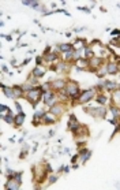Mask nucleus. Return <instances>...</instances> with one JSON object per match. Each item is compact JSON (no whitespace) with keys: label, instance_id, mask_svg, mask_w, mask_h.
Returning a JSON list of instances; mask_svg holds the SVG:
<instances>
[{"label":"nucleus","instance_id":"1","mask_svg":"<svg viewBox=\"0 0 120 190\" xmlns=\"http://www.w3.org/2000/svg\"><path fill=\"white\" fill-rule=\"evenodd\" d=\"M42 90H41V85H38L37 88H34L33 90L30 92H26V94H25V99L27 100V101L30 103V104L33 105V107H35V105L38 104V101H40L41 99H42Z\"/></svg>","mask_w":120,"mask_h":190},{"label":"nucleus","instance_id":"2","mask_svg":"<svg viewBox=\"0 0 120 190\" xmlns=\"http://www.w3.org/2000/svg\"><path fill=\"white\" fill-rule=\"evenodd\" d=\"M65 89H67L68 94H70V100H78L79 96H81L82 92L79 90L78 82L72 80H67V85H65Z\"/></svg>","mask_w":120,"mask_h":190},{"label":"nucleus","instance_id":"3","mask_svg":"<svg viewBox=\"0 0 120 190\" xmlns=\"http://www.w3.org/2000/svg\"><path fill=\"white\" fill-rule=\"evenodd\" d=\"M46 171L42 165H35L33 167V181H35L37 183H42L46 179Z\"/></svg>","mask_w":120,"mask_h":190},{"label":"nucleus","instance_id":"4","mask_svg":"<svg viewBox=\"0 0 120 190\" xmlns=\"http://www.w3.org/2000/svg\"><path fill=\"white\" fill-rule=\"evenodd\" d=\"M57 93L55 90H48V92H45V93L42 94V100H44V103H45L48 107H52L53 104H56L57 103Z\"/></svg>","mask_w":120,"mask_h":190},{"label":"nucleus","instance_id":"5","mask_svg":"<svg viewBox=\"0 0 120 190\" xmlns=\"http://www.w3.org/2000/svg\"><path fill=\"white\" fill-rule=\"evenodd\" d=\"M94 96H95V89L83 90L81 93V96H79V99H78V104H86V103H89Z\"/></svg>","mask_w":120,"mask_h":190},{"label":"nucleus","instance_id":"6","mask_svg":"<svg viewBox=\"0 0 120 190\" xmlns=\"http://www.w3.org/2000/svg\"><path fill=\"white\" fill-rule=\"evenodd\" d=\"M64 111H65L64 103H56V104H53L52 107H49V112L55 116H62L63 114H64Z\"/></svg>","mask_w":120,"mask_h":190},{"label":"nucleus","instance_id":"7","mask_svg":"<svg viewBox=\"0 0 120 190\" xmlns=\"http://www.w3.org/2000/svg\"><path fill=\"white\" fill-rule=\"evenodd\" d=\"M85 112H89L94 118H105L106 115V110L104 107H94V108H90V110L85 108Z\"/></svg>","mask_w":120,"mask_h":190},{"label":"nucleus","instance_id":"8","mask_svg":"<svg viewBox=\"0 0 120 190\" xmlns=\"http://www.w3.org/2000/svg\"><path fill=\"white\" fill-rule=\"evenodd\" d=\"M51 85H52V90L59 92V90H62V89L65 88V85H67V81L63 80V78H60V80H55L53 82L51 83Z\"/></svg>","mask_w":120,"mask_h":190},{"label":"nucleus","instance_id":"9","mask_svg":"<svg viewBox=\"0 0 120 190\" xmlns=\"http://www.w3.org/2000/svg\"><path fill=\"white\" fill-rule=\"evenodd\" d=\"M79 127H81V123L78 122V119L75 118V115H71L70 122H68V130H70L71 133H75Z\"/></svg>","mask_w":120,"mask_h":190},{"label":"nucleus","instance_id":"10","mask_svg":"<svg viewBox=\"0 0 120 190\" xmlns=\"http://www.w3.org/2000/svg\"><path fill=\"white\" fill-rule=\"evenodd\" d=\"M21 183L22 182H19V181H16L15 178H8V181H7V183H5V189L7 190H15V189H19L21 187Z\"/></svg>","mask_w":120,"mask_h":190},{"label":"nucleus","instance_id":"11","mask_svg":"<svg viewBox=\"0 0 120 190\" xmlns=\"http://www.w3.org/2000/svg\"><path fill=\"white\" fill-rule=\"evenodd\" d=\"M75 67L78 70H89V60L82 56L81 59H78V60L75 62Z\"/></svg>","mask_w":120,"mask_h":190},{"label":"nucleus","instance_id":"12","mask_svg":"<svg viewBox=\"0 0 120 190\" xmlns=\"http://www.w3.org/2000/svg\"><path fill=\"white\" fill-rule=\"evenodd\" d=\"M105 67H106V71H108V74H117V73L120 71V70H119V66H117V64L115 63L113 60H112V62H108Z\"/></svg>","mask_w":120,"mask_h":190},{"label":"nucleus","instance_id":"13","mask_svg":"<svg viewBox=\"0 0 120 190\" xmlns=\"http://www.w3.org/2000/svg\"><path fill=\"white\" fill-rule=\"evenodd\" d=\"M45 73H46V69H44V67H41V66H35V69H33V71H32V75L38 80V78L44 77Z\"/></svg>","mask_w":120,"mask_h":190},{"label":"nucleus","instance_id":"14","mask_svg":"<svg viewBox=\"0 0 120 190\" xmlns=\"http://www.w3.org/2000/svg\"><path fill=\"white\" fill-rule=\"evenodd\" d=\"M41 122H42L44 124H53L55 122H56V118H55V115H52L51 112H45V115H44V118L41 119Z\"/></svg>","mask_w":120,"mask_h":190},{"label":"nucleus","instance_id":"15","mask_svg":"<svg viewBox=\"0 0 120 190\" xmlns=\"http://www.w3.org/2000/svg\"><path fill=\"white\" fill-rule=\"evenodd\" d=\"M12 89H14V94H15V99H23L25 97V90L22 89V86L19 85V86H12Z\"/></svg>","mask_w":120,"mask_h":190},{"label":"nucleus","instance_id":"16","mask_svg":"<svg viewBox=\"0 0 120 190\" xmlns=\"http://www.w3.org/2000/svg\"><path fill=\"white\" fill-rule=\"evenodd\" d=\"M93 56H95L94 53H93V47L92 45H86V47L83 48V58L89 60V59H92Z\"/></svg>","mask_w":120,"mask_h":190},{"label":"nucleus","instance_id":"17","mask_svg":"<svg viewBox=\"0 0 120 190\" xmlns=\"http://www.w3.org/2000/svg\"><path fill=\"white\" fill-rule=\"evenodd\" d=\"M23 122H25V114L23 112L15 115V118H14V124H15L16 127H21L22 124H23Z\"/></svg>","mask_w":120,"mask_h":190},{"label":"nucleus","instance_id":"18","mask_svg":"<svg viewBox=\"0 0 120 190\" xmlns=\"http://www.w3.org/2000/svg\"><path fill=\"white\" fill-rule=\"evenodd\" d=\"M57 97H59L62 101H68V100H70V94H68V92H67V89L65 88L57 92Z\"/></svg>","mask_w":120,"mask_h":190},{"label":"nucleus","instance_id":"19","mask_svg":"<svg viewBox=\"0 0 120 190\" xmlns=\"http://www.w3.org/2000/svg\"><path fill=\"white\" fill-rule=\"evenodd\" d=\"M2 89L4 92V96L8 99H15V94H14V89L12 88H7L5 85H2Z\"/></svg>","mask_w":120,"mask_h":190},{"label":"nucleus","instance_id":"20","mask_svg":"<svg viewBox=\"0 0 120 190\" xmlns=\"http://www.w3.org/2000/svg\"><path fill=\"white\" fill-rule=\"evenodd\" d=\"M57 49L62 53H67V52H70L71 49H74V48H72V44H60V45H57Z\"/></svg>","mask_w":120,"mask_h":190},{"label":"nucleus","instance_id":"21","mask_svg":"<svg viewBox=\"0 0 120 190\" xmlns=\"http://www.w3.org/2000/svg\"><path fill=\"white\" fill-rule=\"evenodd\" d=\"M2 118H3V120L5 122V123H8V124H12L14 123V118L15 116H12V112H7V115H2Z\"/></svg>","mask_w":120,"mask_h":190},{"label":"nucleus","instance_id":"22","mask_svg":"<svg viewBox=\"0 0 120 190\" xmlns=\"http://www.w3.org/2000/svg\"><path fill=\"white\" fill-rule=\"evenodd\" d=\"M104 88H106L108 90H116V83L115 82H111V81H105L104 82Z\"/></svg>","mask_w":120,"mask_h":190},{"label":"nucleus","instance_id":"23","mask_svg":"<svg viewBox=\"0 0 120 190\" xmlns=\"http://www.w3.org/2000/svg\"><path fill=\"white\" fill-rule=\"evenodd\" d=\"M95 100H97V103H100L101 105H104V104L106 103V100H108V97H106V96H104V94H97Z\"/></svg>","mask_w":120,"mask_h":190},{"label":"nucleus","instance_id":"24","mask_svg":"<svg viewBox=\"0 0 120 190\" xmlns=\"http://www.w3.org/2000/svg\"><path fill=\"white\" fill-rule=\"evenodd\" d=\"M90 156H92V151H87L86 153L81 154V161H82V163H86L87 159H90Z\"/></svg>","mask_w":120,"mask_h":190},{"label":"nucleus","instance_id":"25","mask_svg":"<svg viewBox=\"0 0 120 190\" xmlns=\"http://www.w3.org/2000/svg\"><path fill=\"white\" fill-rule=\"evenodd\" d=\"M74 51H75V49H71L70 52L64 53V60H72V56H74Z\"/></svg>","mask_w":120,"mask_h":190},{"label":"nucleus","instance_id":"26","mask_svg":"<svg viewBox=\"0 0 120 190\" xmlns=\"http://www.w3.org/2000/svg\"><path fill=\"white\" fill-rule=\"evenodd\" d=\"M10 111H11V110L7 107V105H4V104L0 105V112H2V115H4L5 112H10Z\"/></svg>","mask_w":120,"mask_h":190},{"label":"nucleus","instance_id":"27","mask_svg":"<svg viewBox=\"0 0 120 190\" xmlns=\"http://www.w3.org/2000/svg\"><path fill=\"white\" fill-rule=\"evenodd\" d=\"M57 178H59V175H52L51 178H49V181H48V185H52V183H55V182L57 181Z\"/></svg>","mask_w":120,"mask_h":190},{"label":"nucleus","instance_id":"28","mask_svg":"<svg viewBox=\"0 0 120 190\" xmlns=\"http://www.w3.org/2000/svg\"><path fill=\"white\" fill-rule=\"evenodd\" d=\"M42 62H44L42 56H38V58H35V64H37V66H41V64H42Z\"/></svg>","mask_w":120,"mask_h":190},{"label":"nucleus","instance_id":"29","mask_svg":"<svg viewBox=\"0 0 120 190\" xmlns=\"http://www.w3.org/2000/svg\"><path fill=\"white\" fill-rule=\"evenodd\" d=\"M15 107H16V111H18V114H21V112H22V107H21V104H19L18 101H15Z\"/></svg>","mask_w":120,"mask_h":190},{"label":"nucleus","instance_id":"30","mask_svg":"<svg viewBox=\"0 0 120 190\" xmlns=\"http://www.w3.org/2000/svg\"><path fill=\"white\" fill-rule=\"evenodd\" d=\"M112 36H119V37H120V30H117V29L112 30Z\"/></svg>","mask_w":120,"mask_h":190},{"label":"nucleus","instance_id":"31","mask_svg":"<svg viewBox=\"0 0 120 190\" xmlns=\"http://www.w3.org/2000/svg\"><path fill=\"white\" fill-rule=\"evenodd\" d=\"M78 156H79V153L75 154V156H72V159H71V163H76V159H78Z\"/></svg>","mask_w":120,"mask_h":190},{"label":"nucleus","instance_id":"32","mask_svg":"<svg viewBox=\"0 0 120 190\" xmlns=\"http://www.w3.org/2000/svg\"><path fill=\"white\" fill-rule=\"evenodd\" d=\"M108 122H111L112 124H116L117 123V119H108Z\"/></svg>","mask_w":120,"mask_h":190},{"label":"nucleus","instance_id":"33","mask_svg":"<svg viewBox=\"0 0 120 190\" xmlns=\"http://www.w3.org/2000/svg\"><path fill=\"white\" fill-rule=\"evenodd\" d=\"M33 2H23V6H32Z\"/></svg>","mask_w":120,"mask_h":190},{"label":"nucleus","instance_id":"34","mask_svg":"<svg viewBox=\"0 0 120 190\" xmlns=\"http://www.w3.org/2000/svg\"><path fill=\"white\" fill-rule=\"evenodd\" d=\"M63 171H64V172H70V168H68V167H64V165H63Z\"/></svg>","mask_w":120,"mask_h":190},{"label":"nucleus","instance_id":"35","mask_svg":"<svg viewBox=\"0 0 120 190\" xmlns=\"http://www.w3.org/2000/svg\"><path fill=\"white\" fill-rule=\"evenodd\" d=\"M29 62H30V59H26V60H25V62H23V63H22V64H23V66H26V64L29 63Z\"/></svg>","mask_w":120,"mask_h":190},{"label":"nucleus","instance_id":"36","mask_svg":"<svg viewBox=\"0 0 120 190\" xmlns=\"http://www.w3.org/2000/svg\"><path fill=\"white\" fill-rule=\"evenodd\" d=\"M78 167H79V165L76 164V163H74V165H72V168H74V170H76V168H78Z\"/></svg>","mask_w":120,"mask_h":190}]
</instances>
